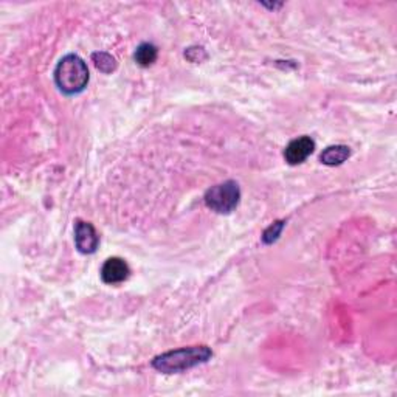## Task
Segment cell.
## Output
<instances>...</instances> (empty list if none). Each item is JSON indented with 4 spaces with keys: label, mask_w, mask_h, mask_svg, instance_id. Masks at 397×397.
<instances>
[{
    "label": "cell",
    "mask_w": 397,
    "mask_h": 397,
    "mask_svg": "<svg viewBox=\"0 0 397 397\" xmlns=\"http://www.w3.org/2000/svg\"><path fill=\"white\" fill-rule=\"evenodd\" d=\"M211 349L207 346H191L176 349L159 355L153 360V366L163 374H176L187 371L197 365L207 364L211 359Z\"/></svg>",
    "instance_id": "6da1fadb"
},
{
    "label": "cell",
    "mask_w": 397,
    "mask_h": 397,
    "mask_svg": "<svg viewBox=\"0 0 397 397\" xmlns=\"http://www.w3.org/2000/svg\"><path fill=\"white\" fill-rule=\"evenodd\" d=\"M54 83L65 95H77L83 92L88 83L87 64L78 54H67L56 65Z\"/></svg>",
    "instance_id": "7a4b0ae2"
},
{
    "label": "cell",
    "mask_w": 397,
    "mask_h": 397,
    "mask_svg": "<svg viewBox=\"0 0 397 397\" xmlns=\"http://www.w3.org/2000/svg\"><path fill=\"white\" fill-rule=\"evenodd\" d=\"M239 198H241V189L239 185L233 180L219 183L216 187L210 188L205 194V203L216 213L227 215L238 207Z\"/></svg>",
    "instance_id": "3957f363"
},
{
    "label": "cell",
    "mask_w": 397,
    "mask_h": 397,
    "mask_svg": "<svg viewBox=\"0 0 397 397\" xmlns=\"http://www.w3.org/2000/svg\"><path fill=\"white\" fill-rule=\"evenodd\" d=\"M75 244H77V249L81 253H84V255L95 253V250L98 249L100 238L92 224L84 221H78L75 224Z\"/></svg>",
    "instance_id": "277c9868"
},
{
    "label": "cell",
    "mask_w": 397,
    "mask_h": 397,
    "mask_svg": "<svg viewBox=\"0 0 397 397\" xmlns=\"http://www.w3.org/2000/svg\"><path fill=\"white\" fill-rule=\"evenodd\" d=\"M313 149L315 141L311 137H299V139L289 143V146L286 148L284 157L290 165H298V163H303L313 153Z\"/></svg>",
    "instance_id": "5b68a950"
},
{
    "label": "cell",
    "mask_w": 397,
    "mask_h": 397,
    "mask_svg": "<svg viewBox=\"0 0 397 397\" xmlns=\"http://www.w3.org/2000/svg\"><path fill=\"white\" fill-rule=\"evenodd\" d=\"M129 277V265L121 258H109L102 264L101 278L106 284L123 283Z\"/></svg>",
    "instance_id": "8992f818"
},
{
    "label": "cell",
    "mask_w": 397,
    "mask_h": 397,
    "mask_svg": "<svg viewBox=\"0 0 397 397\" xmlns=\"http://www.w3.org/2000/svg\"><path fill=\"white\" fill-rule=\"evenodd\" d=\"M349 155H351V149L343 145H337L326 148L323 153H321L320 160L327 166H335L346 162L349 159Z\"/></svg>",
    "instance_id": "52a82bcc"
},
{
    "label": "cell",
    "mask_w": 397,
    "mask_h": 397,
    "mask_svg": "<svg viewBox=\"0 0 397 397\" xmlns=\"http://www.w3.org/2000/svg\"><path fill=\"white\" fill-rule=\"evenodd\" d=\"M157 49L153 44H141L135 52L137 64L141 67H149L155 63Z\"/></svg>",
    "instance_id": "ba28073f"
},
{
    "label": "cell",
    "mask_w": 397,
    "mask_h": 397,
    "mask_svg": "<svg viewBox=\"0 0 397 397\" xmlns=\"http://www.w3.org/2000/svg\"><path fill=\"white\" fill-rule=\"evenodd\" d=\"M92 59H93L95 65H97V68H100L102 73H111L112 70H115V67H116L115 59L107 53H102V52L93 53Z\"/></svg>",
    "instance_id": "9c48e42d"
},
{
    "label": "cell",
    "mask_w": 397,
    "mask_h": 397,
    "mask_svg": "<svg viewBox=\"0 0 397 397\" xmlns=\"http://www.w3.org/2000/svg\"><path fill=\"white\" fill-rule=\"evenodd\" d=\"M283 228H284V222L283 221H279V222H275L273 225H270V227L267 228L264 231V235H263L264 244H273V242H275L277 239L279 238V235H281Z\"/></svg>",
    "instance_id": "30bf717a"
}]
</instances>
